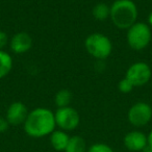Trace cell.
<instances>
[{"mask_svg":"<svg viewBox=\"0 0 152 152\" xmlns=\"http://www.w3.org/2000/svg\"><path fill=\"white\" fill-rule=\"evenodd\" d=\"M23 128L26 134L34 139L50 135L56 128L54 113L47 107H37L30 110Z\"/></svg>","mask_w":152,"mask_h":152,"instance_id":"cell-1","label":"cell"},{"mask_svg":"<svg viewBox=\"0 0 152 152\" xmlns=\"http://www.w3.org/2000/svg\"><path fill=\"white\" fill-rule=\"evenodd\" d=\"M139 10L132 0H115L110 4V19L119 29L127 30L137 22Z\"/></svg>","mask_w":152,"mask_h":152,"instance_id":"cell-2","label":"cell"},{"mask_svg":"<svg viewBox=\"0 0 152 152\" xmlns=\"http://www.w3.org/2000/svg\"><path fill=\"white\" fill-rule=\"evenodd\" d=\"M85 48L93 58L104 61L113 52V43L107 36L101 32H93L85 40Z\"/></svg>","mask_w":152,"mask_h":152,"instance_id":"cell-3","label":"cell"},{"mask_svg":"<svg viewBox=\"0 0 152 152\" xmlns=\"http://www.w3.org/2000/svg\"><path fill=\"white\" fill-rule=\"evenodd\" d=\"M151 27L147 23L137 21L127 29V44L134 51H142L147 48L151 42Z\"/></svg>","mask_w":152,"mask_h":152,"instance_id":"cell-4","label":"cell"},{"mask_svg":"<svg viewBox=\"0 0 152 152\" xmlns=\"http://www.w3.org/2000/svg\"><path fill=\"white\" fill-rule=\"evenodd\" d=\"M54 118L56 127L67 132L75 130L80 123L79 113L71 105L57 108L54 113Z\"/></svg>","mask_w":152,"mask_h":152,"instance_id":"cell-5","label":"cell"},{"mask_svg":"<svg viewBox=\"0 0 152 152\" xmlns=\"http://www.w3.org/2000/svg\"><path fill=\"white\" fill-rule=\"evenodd\" d=\"M127 119L133 127L146 126L152 119V106L144 101L135 102L129 107Z\"/></svg>","mask_w":152,"mask_h":152,"instance_id":"cell-6","label":"cell"},{"mask_svg":"<svg viewBox=\"0 0 152 152\" xmlns=\"http://www.w3.org/2000/svg\"><path fill=\"white\" fill-rule=\"evenodd\" d=\"M125 77L131 81L134 88L143 87L149 83L152 77L151 67L145 61H135L128 67Z\"/></svg>","mask_w":152,"mask_h":152,"instance_id":"cell-7","label":"cell"},{"mask_svg":"<svg viewBox=\"0 0 152 152\" xmlns=\"http://www.w3.org/2000/svg\"><path fill=\"white\" fill-rule=\"evenodd\" d=\"M28 113L29 110L23 102L15 101L10 104L7 107V113H5V119L12 126L23 125L28 116Z\"/></svg>","mask_w":152,"mask_h":152,"instance_id":"cell-8","label":"cell"},{"mask_svg":"<svg viewBox=\"0 0 152 152\" xmlns=\"http://www.w3.org/2000/svg\"><path fill=\"white\" fill-rule=\"evenodd\" d=\"M125 148L131 152H141L148 145L147 134L141 130H131L123 137Z\"/></svg>","mask_w":152,"mask_h":152,"instance_id":"cell-9","label":"cell"},{"mask_svg":"<svg viewBox=\"0 0 152 152\" xmlns=\"http://www.w3.org/2000/svg\"><path fill=\"white\" fill-rule=\"evenodd\" d=\"M9 44L15 54H24L32 48L34 41L28 32L19 31L12 37Z\"/></svg>","mask_w":152,"mask_h":152,"instance_id":"cell-10","label":"cell"},{"mask_svg":"<svg viewBox=\"0 0 152 152\" xmlns=\"http://www.w3.org/2000/svg\"><path fill=\"white\" fill-rule=\"evenodd\" d=\"M50 144L52 148L56 151H65L66 147L69 142L70 135L67 131H64L61 129H55L50 135Z\"/></svg>","mask_w":152,"mask_h":152,"instance_id":"cell-11","label":"cell"},{"mask_svg":"<svg viewBox=\"0 0 152 152\" xmlns=\"http://www.w3.org/2000/svg\"><path fill=\"white\" fill-rule=\"evenodd\" d=\"M87 142L80 135H72L70 137L68 145L64 152H87Z\"/></svg>","mask_w":152,"mask_h":152,"instance_id":"cell-12","label":"cell"},{"mask_svg":"<svg viewBox=\"0 0 152 152\" xmlns=\"http://www.w3.org/2000/svg\"><path fill=\"white\" fill-rule=\"evenodd\" d=\"M14 66L13 57L9 52L0 50V79L4 78L12 72Z\"/></svg>","mask_w":152,"mask_h":152,"instance_id":"cell-13","label":"cell"},{"mask_svg":"<svg viewBox=\"0 0 152 152\" xmlns=\"http://www.w3.org/2000/svg\"><path fill=\"white\" fill-rule=\"evenodd\" d=\"M92 15L94 19L97 21H105L110 18V5L105 2H99L94 5L92 10Z\"/></svg>","mask_w":152,"mask_h":152,"instance_id":"cell-14","label":"cell"},{"mask_svg":"<svg viewBox=\"0 0 152 152\" xmlns=\"http://www.w3.org/2000/svg\"><path fill=\"white\" fill-rule=\"evenodd\" d=\"M72 98H73V95H72L70 90L61 89L59 91L56 92L54 96V104L56 105L57 108L70 106L72 102Z\"/></svg>","mask_w":152,"mask_h":152,"instance_id":"cell-15","label":"cell"},{"mask_svg":"<svg viewBox=\"0 0 152 152\" xmlns=\"http://www.w3.org/2000/svg\"><path fill=\"white\" fill-rule=\"evenodd\" d=\"M118 89L121 93L123 94H129L132 92V90L134 89V86L131 83V81L129 79H127L126 77H123L118 83Z\"/></svg>","mask_w":152,"mask_h":152,"instance_id":"cell-16","label":"cell"},{"mask_svg":"<svg viewBox=\"0 0 152 152\" xmlns=\"http://www.w3.org/2000/svg\"><path fill=\"white\" fill-rule=\"evenodd\" d=\"M87 152H114V150L105 143H95L88 148Z\"/></svg>","mask_w":152,"mask_h":152,"instance_id":"cell-17","label":"cell"},{"mask_svg":"<svg viewBox=\"0 0 152 152\" xmlns=\"http://www.w3.org/2000/svg\"><path fill=\"white\" fill-rule=\"evenodd\" d=\"M10 43L9 36L5 31L0 30V50H3L5 46Z\"/></svg>","mask_w":152,"mask_h":152,"instance_id":"cell-18","label":"cell"},{"mask_svg":"<svg viewBox=\"0 0 152 152\" xmlns=\"http://www.w3.org/2000/svg\"><path fill=\"white\" fill-rule=\"evenodd\" d=\"M11 125L9 124L5 117H0V133H3L10 128Z\"/></svg>","mask_w":152,"mask_h":152,"instance_id":"cell-19","label":"cell"},{"mask_svg":"<svg viewBox=\"0 0 152 152\" xmlns=\"http://www.w3.org/2000/svg\"><path fill=\"white\" fill-rule=\"evenodd\" d=\"M147 24L152 28V12L148 15V18H147Z\"/></svg>","mask_w":152,"mask_h":152,"instance_id":"cell-20","label":"cell"},{"mask_svg":"<svg viewBox=\"0 0 152 152\" xmlns=\"http://www.w3.org/2000/svg\"><path fill=\"white\" fill-rule=\"evenodd\" d=\"M147 137H148V144L152 147V129L150 130V132L147 134Z\"/></svg>","mask_w":152,"mask_h":152,"instance_id":"cell-21","label":"cell"},{"mask_svg":"<svg viewBox=\"0 0 152 152\" xmlns=\"http://www.w3.org/2000/svg\"><path fill=\"white\" fill-rule=\"evenodd\" d=\"M141 152H152V147H151V146L149 145V144H148V145L146 146V147L144 148V149L142 150Z\"/></svg>","mask_w":152,"mask_h":152,"instance_id":"cell-22","label":"cell"}]
</instances>
